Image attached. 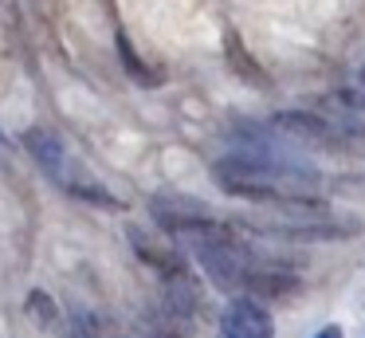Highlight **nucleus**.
<instances>
[{"instance_id":"7","label":"nucleus","mask_w":365,"mask_h":338,"mask_svg":"<svg viewBox=\"0 0 365 338\" xmlns=\"http://www.w3.org/2000/svg\"><path fill=\"white\" fill-rule=\"evenodd\" d=\"M130 244H134L138 256H142L153 272L165 275V279H177V275L189 272V267H185V259L173 252V244H169V240H158V236L142 232V228H130Z\"/></svg>"},{"instance_id":"5","label":"nucleus","mask_w":365,"mask_h":338,"mask_svg":"<svg viewBox=\"0 0 365 338\" xmlns=\"http://www.w3.org/2000/svg\"><path fill=\"white\" fill-rule=\"evenodd\" d=\"M275 322H271L267 307L255 303L247 295H236L220 314V338H271Z\"/></svg>"},{"instance_id":"10","label":"nucleus","mask_w":365,"mask_h":338,"mask_svg":"<svg viewBox=\"0 0 365 338\" xmlns=\"http://www.w3.org/2000/svg\"><path fill=\"white\" fill-rule=\"evenodd\" d=\"M346 130V141H361L365 146V122H354V126H341Z\"/></svg>"},{"instance_id":"2","label":"nucleus","mask_w":365,"mask_h":338,"mask_svg":"<svg viewBox=\"0 0 365 338\" xmlns=\"http://www.w3.org/2000/svg\"><path fill=\"white\" fill-rule=\"evenodd\" d=\"M24 146H28V154L36 157V165H40L63 193L79 197V201H87V204H98V209H118V197L79 161V154H71V146H67L59 134L36 126V130L24 134Z\"/></svg>"},{"instance_id":"4","label":"nucleus","mask_w":365,"mask_h":338,"mask_svg":"<svg viewBox=\"0 0 365 338\" xmlns=\"http://www.w3.org/2000/svg\"><path fill=\"white\" fill-rule=\"evenodd\" d=\"M271 126L294 141H307V146H326V149L346 146V130L322 114H310V110H283V114H275Z\"/></svg>"},{"instance_id":"9","label":"nucleus","mask_w":365,"mask_h":338,"mask_svg":"<svg viewBox=\"0 0 365 338\" xmlns=\"http://www.w3.org/2000/svg\"><path fill=\"white\" fill-rule=\"evenodd\" d=\"M28 311H32L36 319H56V307H51V299L43 295V291H32V303H28Z\"/></svg>"},{"instance_id":"8","label":"nucleus","mask_w":365,"mask_h":338,"mask_svg":"<svg viewBox=\"0 0 365 338\" xmlns=\"http://www.w3.org/2000/svg\"><path fill=\"white\" fill-rule=\"evenodd\" d=\"M75 334L79 338H118L110 322L98 319V314H91V311H83L79 319H75Z\"/></svg>"},{"instance_id":"3","label":"nucleus","mask_w":365,"mask_h":338,"mask_svg":"<svg viewBox=\"0 0 365 338\" xmlns=\"http://www.w3.org/2000/svg\"><path fill=\"white\" fill-rule=\"evenodd\" d=\"M236 228L275 236V240L322 244V240H349V236H357V232H361V220L318 212V217H287V220H244V224H236Z\"/></svg>"},{"instance_id":"1","label":"nucleus","mask_w":365,"mask_h":338,"mask_svg":"<svg viewBox=\"0 0 365 338\" xmlns=\"http://www.w3.org/2000/svg\"><path fill=\"white\" fill-rule=\"evenodd\" d=\"M212 181L232 197L291 212V217H318L326 177L318 169L275 154H228L212 165Z\"/></svg>"},{"instance_id":"6","label":"nucleus","mask_w":365,"mask_h":338,"mask_svg":"<svg viewBox=\"0 0 365 338\" xmlns=\"http://www.w3.org/2000/svg\"><path fill=\"white\" fill-rule=\"evenodd\" d=\"M150 212H153V220H158V224L165 228L169 236H185L189 228L205 224V220L212 217V212H208L200 201H192V197H177V193L153 197V201H150Z\"/></svg>"},{"instance_id":"11","label":"nucleus","mask_w":365,"mask_h":338,"mask_svg":"<svg viewBox=\"0 0 365 338\" xmlns=\"http://www.w3.org/2000/svg\"><path fill=\"white\" fill-rule=\"evenodd\" d=\"M314 338H341V327H322Z\"/></svg>"}]
</instances>
